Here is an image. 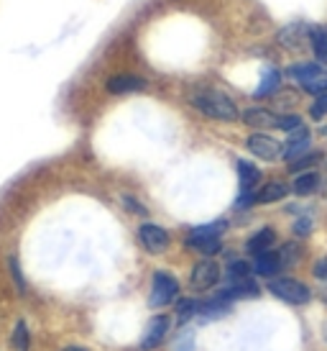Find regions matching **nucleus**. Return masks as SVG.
Returning a JSON list of instances; mask_svg holds the SVG:
<instances>
[{
	"mask_svg": "<svg viewBox=\"0 0 327 351\" xmlns=\"http://www.w3.org/2000/svg\"><path fill=\"white\" fill-rule=\"evenodd\" d=\"M309 44H312V51L317 54L319 62L327 64V29H309Z\"/></svg>",
	"mask_w": 327,
	"mask_h": 351,
	"instance_id": "nucleus-21",
	"label": "nucleus"
},
{
	"mask_svg": "<svg viewBox=\"0 0 327 351\" xmlns=\"http://www.w3.org/2000/svg\"><path fill=\"white\" fill-rule=\"evenodd\" d=\"M238 175H241V195H253V193H256V185H259V180H261L259 167L241 159V162H238Z\"/></svg>",
	"mask_w": 327,
	"mask_h": 351,
	"instance_id": "nucleus-14",
	"label": "nucleus"
},
{
	"mask_svg": "<svg viewBox=\"0 0 327 351\" xmlns=\"http://www.w3.org/2000/svg\"><path fill=\"white\" fill-rule=\"evenodd\" d=\"M325 341H327V326H325Z\"/></svg>",
	"mask_w": 327,
	"mask_h": 351,
	"instance_id": "nucleus-32",
	"label": "nucleus"
},
{
	"mask_svg": "<svg viewBox=\"0 0 327 351\" xmlns=\"http://www.w3.org/2000/svg\"><path fill=\"white\" fill-rule=\"evenodd\" d=\"M289 77L297 80L299 85L307 90V93H312V95L327 93V75L319 69V64H312V62L294 64V67H289Z\"/></svg>",
	"mask_w": 327,
	"mask_h": 351,
	"instance_id": "nucleus-4",
	"label": "nucleus"
},
{
	"mask_svg": "<svg viewBox=\"0 0 327 351\" xmlns=\"http://www.w3.org/2000/svg\"><path fill=\"white\" fill-rule=\"evenodd\" d=\"M176 293H179V282H176L169 272H164L161 269V272L154 274V282H151V298H148V302H151V308H166L169 302H174Z\"/></svg>",
	"mask_w": 327,
	"mask_h": 351,
	"instance_id": "nucleus-5",
	"label": "nucleus"
},
{
	"mask_svg": "<svg viewBox=\"0 0 327 351\" xmlns=\"http://www.w3.org/2000/svg\"><path fill=\"white\" fill-rule=\"evenodd\" d=\"M299 126H302V118L299 116H281L279 118V128L281 131H287V134H291V131Z\"/></svg>",
	"mask_w": 327,
	"mask_h": 351,
	"instance_id": "nucleus-27",
	"label": "nucleus"
},
{
	"mask_svg": "<svg viewBox=\"0 0 327 351\" xmlns=\"http://www.w3.org/2000/svg\"><path fill=\"white\" fill-rule=\"evenodd\" d=\"M228 311H231V302L222 300V298L200 302V315H202V321H218L222 315H228Z\"/></svg>",
	"mask_w": 327,
	"mask_h": 351,
	"instance_id": "nucleus-17",
	"label": "nucleus"
},
{
	"mask_svg": "<svg viewBox=\"0 0 327 351\" xmlns=\"http://www.w3.org/2000/svg\"><path fill=\"white\" fill-rule=\"evenodd\" d=\"M269 293L279 300L289 302V305H307L312 300V290L307 285H302L294 277H279V280H271Z\"/></svg>",
	"mask_w": 327,
	"mask_h": 351,
	"instance_id": "nucleus-3",
	"label": "nucleus"
},
{
	"mask_svg": "<svg viewBox=\"0 0 327 351\" xmlns=\"http://www.w3.org/2000/svg\"><path fill=\"white\" fill-rule=\"evenodd\" d=\"M248 152L256 154L259 159H266V162H276L284 156V147L274 136H266V134H253L248 138Z\"/></svg>",
	"mask_w": 327,
	"mask_h": 351,
	"instance_id": "nucleus-6",
	"label": "nucleus"
},
{
	"mask_svg": "<svg viewBox=\"0 0 327 351\" xmlns=\"http://www.w3.org/2000/svg\"><path fill=\"white\" fill-rule=\"evenodd\" d=\"M309 113H312V118H317V121L327 116V93H322V95L315 98V103H312V108H309Z\"/></svg>",
	"mask_w": 327,
	"mask_h": 351,
	"instance_id": "nucleus-26",
	"label": "nucleus"
},
{
	"mask_svg": "<svg viewBox=\"0 0 327 351\" xmlns=\"http://www.w3.org/2000/svg\"><path fill=\"white\" fill-rule=\"evenodd\" d=\"M309 141H312V136H309L307 128H304V126L294 128L291 134H287V147H284V159H289V162H297L299 156L307 154Z\"/></svg>",
	"mask_w": 327,
	"mask_h": 351,
	"instance_id": "nucleus-9",
	"label": "nucleus"
},
{
	"mask_svg": "<svg viewBox=\"0 0 327 351\" xmlns=\"http://www.w3.org/2000/svg\"><path fill=\"white\" fill-rule=\"evenodd\" d=\"M309 39V31L302 26V23H291L279 34V41L287 47V49H299L304 41Z\"/></svg>",
	"mask_w": 327,
	"mask_h": 351,
	"instance_id": "nucleus-15",
	"label": "nucleus"
},
{
	"mask_svg": "<svg viewBox=\"0 0 327 351\" xmlns=\"http://www.w3.org/2000/svg\"><path fill=\"white\" fill-rule=\"evenodd\" d=\"M146 90V80L135 77V75H116L107 80V93L113 95H128V93H138Z\"/></svg>",
	"mask_w": 327,
	"mask_h": 351,
	"instance_id": "nucleus-11",
	"label": "nucleus"
},
{
	"mask_svg": "<svg viewBox=\"0 0 327 351\" xmlns=\"http://www.w3.org/2000/svg\"><path fill=\"white\" fill-rule=\"evenodd\" d=\"M243 123L250 128H279V116H274L266 108H248L243 113Z\"/></svg>",
	"mask_w": 327,
	"mask_h": 351,
	"instance_id": "nucleus-12",
	"label": "nucleus"
},
{
	"mask_svg": "<svg viewBox=\"0 0 327 351\" xmlns=\"http://www.w3.org/2000/svg\"><path fill=\"white\" fill-rule=\"evenodd\" d=\"M274 241H276V234H274V228H261V231H256V234L248 239V244H246V249H248L250 254H263L269 252L271 246H274Z\"/></svg>",
	"mask_w": 327,
	"mask_h": 351,
	"instance_id": "nucleus-16",
	"label": "nucleus"
},
{
	"mask_svg": "<svg viewBox=\"0 0 327 351\" xmlns=\"http://www.w3.org/2000/svg\"><path fill=\"white\" fill-rule=\"evenodd\" d=\"M166 331H169V318L166 315H154L148 321V328H146L144 339H141V349L151 351L156 346H161L164 339H166Z\"/></svg>",
	"mask_w": 327,
	"mask_h": 351,
	"instance_id": "nucleus-10",
	"label": "nucleus"
},
{
	"mask_svg": "<svg viewBox=\"0 0 327 351\" xmlns=\"http://www.w3.org/2000/svg\"><path fill=\"white\" fill-rule=\"evenodd\" d=\"M218 280H220V267L212 262V259H202V262L194 264L192 287H197V290H210V287H215Z\"/></svg>",
	"mask_w": 327,
	"mask_h": 351,
	"instance_id": "nucleus-7",
	"label": "nucleus"
},
{
	"mask_svg": "<svg viewBox=\"0 0 327 351\" xmlns=\"http://www.w3.org/2000/svg\"><path fill=\"white\" fill-rule=\"evenodd\" d=\"M309 228H312V221H307V218H299L297 226H294V231H297L299 236H307Z\"/></svg>",
	"mask_w": 327,
	"mask_h": 351,
	"instance_id": "nucleus-29",
	"label": "nucleus"
},
{
	"mask_svg": "<svg viewBox=\"0 0 327 351\" xmlns=\"http://www.w3.org/2000/svg\"><path fill=\"white\" fill-rule=\"evenodd\" d=\"M225 221H215V223H207V226H197V228H192V234H189V239H187V244L192 246V249H197L200 254H205V256H212V254L220 252V236L222 231H225Z\"/></svg>",
	"mask_w": 327,
	"mask_h": 351,
	"instance_id": "nucleus-2",
	"label": "nucleus"
},
{
	"mask_svg": "<svg viewBox=\"0 0 327 351\" xmlns=\"http://www.w3.org/2000/svg\"><path fill=\"white\" fill-rule=\"evenodd\" d=\"M317 187H319V175L315 169H309V172H302V175L294 180L291 190H294L297 195H312Z\"/></svg>",
	"mask_w": 327,
	"mask_h": 351,
	"instance_id": "nucleus-18",
	"label": "nucleus"
},
{
	"mask_svg": "<svg viewBox=\"0 0 327 351\" xmlns=\"http://www.w3.org/2000/svg\"><path fill=\"white\" fill-rule=\"evenodd\" d=\"M200 313V302L192 300V298H184L179 305H176V321L184 323V321H189L192 315H197Z\"/></svg>",
	"mask_w": 327,
	"mask_h": 351,
	"instance_id": "nucleus-23",
	"label": "nucleus"
},
{
	"mask_svg": "<svg viewBox=\"0 0 327 351\" xmlns=\"http://www.w3.org/2000/svg\"><path fill=\"white\" fill-rule=\"evenodd\" d=\"M62 351H90V349H85V346H67V349H62Z\"/></svg>",
	"mask_w": 327,
	"mask_h": 351,
	"instance_id": "nucleus-31",
	"label": "nucleus"
},
{
	"mask_svg": "<svg viewBox=\"0 0 327 351\" xmlns=\"http://www.w3.org/2000/svg\"><path fill=\"white\" fill-rule=\"evenodd\" d=\"M289 187L281 185V182H269L266 187L256 190V203H276L281 197H287Z\"/></svg>",
	"mask_w": 327,
	"mask_h": 351,
	"instance_id": "nucleus-20",
	"label": "nucleus"
},
{
	"mask_svg": "<svg viewBox=\"0 0 327 351\" xmlns=\"http://www.w3.org/2000/svg\"><path fill=\"white\" fill-rule=\"evenodd\" d=\"M192 106L205 113V116L215 118V121H235L238 118V108L225 93H218V90H205V93H197L192 98Z\"/></svg>",
	"mask_w": 327,
	"mask_h": 351,
	"instance_id": "nucleus-1",
	"label": "nucleus"
},
{
	"mask_svg": "<svg viewBox=\"0 0 327 351\" xmlns=\"http://www.w3.org/2000/svg\"><path fill=\"white\" fill-rule=\"evenodd\" d=\"M281 267H284V259H281L279 252H263L256 256V264H253V269L256 274L261 277H276V272H281Z\"/></svg>",
	"mask_w": 327,
	"mask_h": 351,
	"instance_id": "nucleus-13",
	"label": "nucleus"
},
{
	"mask_svg": "<svg viewBox=\"0 0 327 351\" xmlns=\"http://www.w3.org/2000/svg\"><path fill=\"white\" fill-rule=\"evenodd\" d=\"M29 341H31V333L26 328V323L18 321L16 323V331H13V346L18 351H29Z\"/></svg>",
	"mask_w": 327,
	"mask_h": 351,
	"instance_id": "nucleus-24",
	"label": "nucleus"
},
{
	"mask_svg": "<svg viewBox=\"0 0 327 351\" xmlns=\"http://www.w3.org/2000/svg\"><path fill=\"white\" fill-rule=\"evenodd\" d=\"M317 162H319V154H304L302 159H297V162L291 165V169H294V172H309Z\"/></svg>",
	"mask_w": 327,
	"mask_h": 351,
	"instance_id": "nucleus-25",
	"label": "nucleus"
},
{
	"mask_svg": "<svg viewBox=\"0 0 327 351\" xmlns=\"http://www.w3.org/2000/svg\"><path fill=\"white\" fill-rule=\"evenodd\" d=\"M250 277V269L246 262H233L228 267V272H225V285L231 282H243V280H248Z\"/></svg>",
	"mask_w": 327,
	"mask_h": 351,
	"instance_id": "nucleus-22",
	"label": "nucleus"
},
{
	"mask_svg": "<svg viewBox=\"0 0 327 351\" xmlns=\"http://www.w3.org/2000/svg\"><path fill=\"white\" fill-rule=\"evenodd\" d=\"M315 277H317V280H327V259H319V262L315 264Z\"/></svg>",
	"mask_w": 327,
	"mask_h": 351,
	"instance_id": "nucleus-30",
	"label": "nucleus"
},
{
	"mask_svg": "<svg viewBox=\"0 0 327 351\" xmlns=\"http://www.w3.org/2000/svg\"><path fill=\"white\" fill-rule=\"evenodd\" d=\"M279 82H281L279 69L266 67V69H263V77H261L259 90H256V98H266V95H274V93H276V88H279Z\"/></svg>",
	"mask_w": 327,
	"mask_h": 351,
	"instance_id": "nucleus-19",
	"label": "nucleus"
},
{
	"mask_svg": "<svg viewBox=\"0 0 327 351\" xmlns=\"http://www.w3.org/2000/svg\"><path fill=\"white\" fill-rule=\"evenodd\" d=\"M10 274H13V280H16V287H18V293L23 295V290H26V285H23V277H21L18 259H10Z\"/></svg>",
	"mask_w": 327,
	"mask_h": 351,
	"instance_id": "nucleus-28",
	"label": "nucleus"
},
{
	"mask_svg": "<svg viewBox=\"0 0 327 351\" xmlns=\"http://www.w3.org/2000/svg\"><path fill=\"white\" fill-rule=\"evenodd\" d=\"M138 239H141V244L151 254H161L164 249L169 246V234L164 231L161 226H154V223L141 226V228H138Z\"/></svg>",
	"mask_w": 327,
	"mask_h": 351,
	"instance_id": "nucleus-8",
	"label": "nucleus"
}]
</instances>
